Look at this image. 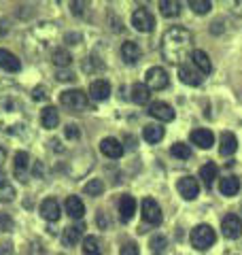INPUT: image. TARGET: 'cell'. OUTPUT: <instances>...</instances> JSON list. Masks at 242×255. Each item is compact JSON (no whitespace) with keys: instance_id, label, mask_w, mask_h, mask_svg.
<instances>
[{"instance_id":"cell-1","label":"cell","mask_w":242,"mask_h":255,"mask_svg":"<svg viewBox=\"0 0 242 255\" xmlns=\"http://www.w3.org/2000/svg\"><path fill=\"white\" fill-rule=\"evenodd\" d=\"M193 53V36L187 28L172 26L166 30L164 38H161V55L170 64H185V60Z\"/></svg>"},{"instance_id":"cell-2","label":"cell","mask_w":242,"mask_h":255,"mask_svg":"<svg viewBox=\"0 0 242 255\" xmlns=\"http://www.w3.org/2000/svg\"><path fill=\"white\" fill-rule=\"evenodd\" d=\"M28 124V113L23 102L13 96H0V130L2 132H17Z\"/></svg>"},{"instance_id":"cell-3","label":"cell","mask_w":242,"mask_h":255,"mask_svg":"<svg viewBox=\"0 0 242 255\" xmlns=\"http://www.w3.org/2000/svg\"><path fill=\"white\" fill-rule=\"evenodd\" d=\"M191 245L196 247L198 251H206L211 249V247L215 245L217 236H215V230L211 226H206V223H200V226H196L191 230V236H189Z\"/></svg>"},{"instance_id":"cell-4","label":"cell","mask_w":242,"mask_h":255,"mask_svg":"<svg viewBox=\"0 0 242 255\" xmlns=\"http://www.w3.org/2000/svg\"><path fill=\"white\" fill-rule=\"evenodd\" d=\"M60 102L70 111H85L87 105H90V96L83 90H66V92H62Z\"/></svg>"},{"instance_id":"cell-5","label":"cell","mask_w":242,"mask_h":255,"mask_svg":"<svg viewBox=\"0 0 242 255\" xmlns=\"http://www.w3.org/2000/svg\"><path fill=\"white\" fill-rule=\"evenodd\" d=\"M168 83H170V77L161 66H153L144 75V85L149 90H164V87H168Z\"/></svg>"},{"instance_id":"cell-6","label":"cell","mask_w":242,"mask_h":255,"mask_svg":"<svg viewBox=\"0 0 242 255\" xmlns=\"http://www.w3.org/2000/svg\"><path fill=\"white\" fill-rule=\"evenodd\" d=\"M140 213H142V219L149 223V226H159L164 215H161L159 204L153 200V198H144L142 204H140Z\"/></svg>"},{"instance_id":"cell-7","label":"cell","mask_w":242,"mask_h":255,"mask_svg":"<svg viewBox=\"0 0 242 255\" xmlns=\"http://www.w3.org/2000/svg\"><path fill=\"white\" fill-rule=\"evenodd\" d=\"M132 26L138 30V32H151L153 28H155V17L151 15L149 9H136L132 13Z\"/></svg>"},{"instance_id":"cell-8","label":"cell","mask_w":242,"mask_h":255,"mask_svg":"<svg viewBox=\"0 0 242 255\" xmlns=\"http://www.w3.org/2000/svg\"><path fill=\"white\" fill-rule=\"evenodd\" d=\"M179 79H181V83L191 85V87H198V85H202V81H204V77H202L200 70L196 66H189V64L179 66Z\"/></svg>"},{"instance_id":"cell-9","label":"cell","mask_w":242,"mask_h":255,"mask_svg":"<svg viewBox=\"0 0 242 255\" xmlns=\"http://www.w3.org/2000/svg\"><path fill=\"white\" fill-rule=\"evenodd\" d=\"M221 230H223V236L225 238H238L242 234V221L238 215H225L223 223H221Z\"/></svg>"},{"instance_id":"cell-10","label":"cell","mask_w":242,"mask_h":255,"mask_svg":"<svg viewBox=\"0 0 242 255\" xmlns=\"http://www.w3.org/2000/svg\"><path fill=\"white\" fill-rule=\"evenodd\" d=\"M189 140L193 145H198L200 149H211L215 145V134L208 130V128H198L189 134Z\"/></svg>"},{"instance_id":"cell-11","label":"cell","mask_w":242,"mask_h":255,"mask_svg":"<svg viewBox=\"0 0 242 255\" xmlns=\"http://www.w3.org/2000/svg\"><path fill=\"white\" fill-rule=\"evenodd\" d=\"M176 189H179V194L185 198V200H196V196L200 194V185H198V181L193 177L179 179V183H176Z\"/></svg>"},{"instance_id":"cell-12","label":"cell","mask_w":242,"mask_h":255,"mask_svg":"<svg viewBox=\"0 0 242 255\" xmlns=\"http://www.w3.org/2000/svg\"><path fill=\"white\" fill-rule=\"evenodd\" d=\"M40 217L47 221H58L62 217V206L55 198H47L40 202Z\"/></svg>"},{"instance_id":"cell-13","label":"cell","mask_w":242,"mask_h":255,"mask_svg":"<svg viewBox=\"0 0 242 255\" xmlns=\"http://www.w3.org/2000/svg\"><path fill=\"white\" fill-rule=\"evenodd\" d=\"M149 115L159 119V122H172L174 119V109L170 105H166V102L157 100V102H151L149 105Z\"/></svg>"},{"instance_id":"cell-14","label":"cell","mask_w":242,"mask_h":255,"mask_svg":"<svg viewBox=\"0 0 242 255\" xmlns=\"http://www.w3.org/2000/svg\"><path fill=\"white\" fill-rule=\"evenodd\" d=\"M100 151L111 159H119L121 155H123V145H121L117 138L107 136V138L100 140Z\"/></svg>"},{"instance_id":"cell-15","label":"cell","mask_w":242,"mask_h":255,"mask_svg":"<svg viewBox=\"0 0 242 255\" xmlns=\"http://www.w3.org/2000/svg\"><path fill=\"white\" fill-rule=\"evenodd\" d=\"M0 68L6 70V73H19L21 60L9 49H0Z\"/></svg>"},{"instance_id":"cell-16","label":"cell","mask_w":242,"mask_h":255,"mask_svg":"<svg viewBox=\"0 0 242 255\" xmlns=\"http://www.w3.org/2000/svg\"><path fill=\"white\" fill-rule=\"evenodd\" d=\"M87 96H92V100H96V102L107 100L111 96V83L104 81V79H96V81H92L90 94H87Z\"/></svg>"},{"instance_id":"cell-17","label":"cell","mask_w":242,"mask_h":255,"mask_svg":"<svg viewBox=\"0 0 242 255\" xmlns=\"http://www.w3.org/2000/svg\"><path fill=\"white\" fill-rule=\"evenodd\" d=\"M140 55H142V51H140L138 43L125 41L123 45H121V58H123L125 64H136V62L140 60Z\"/></svg>"},{"instance_id":"cell-18","label":"cell","mask_w":242,"mask_h":255,"mask_svg":"<svg viewBox=\"0 0 242 255\" xmlns=\"http://www.w3.org/2000/svg\"><path fill=\"white\" fill-rule=\"evenodd\" d=\"M64 209H66V213L72 219H81L85 215V204L79 196H68L66 202H64Z\"/></svg>"},{"instance_id":"cell-19","label":"cell","mask_w":242,"mask_h":255,"mask_svg":"<svg viewBox=\"0 0 242 255\" xmlns=\"http://www.w3.org/2000/svg\"><path fill=\"white\" fill-rule=\"evenodd\" d=\"M136 213V200L134 196H121L119 198V217L121 221H130Z\"/></svg>"},{"instance_id":"cell-20","label":"cell","mask_w":242,"mask_h":255,"mask_svg":"<svg viewBox=\"0 0 242 255\" xmlns=\"http://www.w3.org/2000/svg\"><path fill=\"white\" fill-rule=\"evenodd\" d=\"M191 60H193V66H196L202 75H208V73L213 70L211 58H208V53H206V51H202V49H193Z\"/></svg>"},{"instance_id":"cell-21","label":"cell","mask_w":242,"mask_h":255,"mask_svg":"<svg viewBox=\"0 0 242 255\" xmlns=\"http://www.w3.org/2000/svg\"><path fill=\"white\" fill-rule=\"evenodd\" d=\"M30 168V155L26 153V151H17L15 153V164H13V172L17 179H26V172Z\"/></svg>"},{"instance_id":"cell-22","label":"cell","mask_w":242,"mask_h":255,"mask_svg":"<svg viewBox=\"0 0 242 255\" xmlns=\"http://www.w3.org/2000/svg\"><path fill=\"white\" fill-rule=\"evenodd\" d=\"M83 223H77V226H68L66 230H64V234H62V243L66 245V247H75L79 241H81V236H83Z\"/></svg>"},{"instance_id":"cell-23","label":"cell","mask_w":242,"mask_h":255,"mask_svg":"<svg viewBox=\"0 0 242 255\" xmlns=\"http://www.w3.org/2000/svg\"><path fill=\"white\" fill-rule=\"evenodd\" d=\"M40 124H43V128H47V130L58 128V124H60L58 109H55V107H45L43 111H40Z\"/></svg>"},{"instance_id":"cell-24","label":"cell","mask_w":242,"mask_h":255,"mask_svg":"<svg viewBox=\"0 0 242 255\" xmlns=\"http://www.w3.org/2000/svg\"><path fill=\"white\" fill-rule=\"evenodd\" d=\"M236 149H238V140L236 136H234L232 132H223L221 134V145H219V151H221V155H234L236 153Z\"/></svg>"},{"instance_id":"cell-25","label":"cell","mask_w":242,"mask_h":255,"mask_svg":"<svg viewBox=\"0 0 242 255\" xmlns=\"http://www.w3.org/2000/svg\"><path fill=\"white\" fill-rule=\"evenodd\" d=\"M142 138L147 140V142H151V145H155V142H159L161 138H164V128H161L159 124H149V126H144Z\"/></svg>"},{"instance_id":"cell-26","label":"cell","mask_w":242,"mask_h":255,"mask_svg":"<svg viewBox=\"0 0 242 255\" xmlns=\"http://www.w3.org/2000/svg\"><path fill=\"white\" fill-rule=\"evenodd\" d=\"M149 98H151V90L144 83L132 85V102H136V105H147Z\"/></svg>"},{"instance_id":"cell-27","label":"cell","mask_w":242,"mask_h":255,"mask_svg":"<svg viewBox=\"0 0 242 255\" xmlns=\"http://www.w3.org/2000/svg\"><path fill=\"white\" fill-rule=\"evenodd\" d=\"M217 172H219V168H217V164H213V162H206L200 168V179L204 181L206 187H213V183L217 179Z\"/></svg>"},{"instance_id":"cell-28","label":"cell","mask_w":242,"mask_h":255,"mask_svg":"<svg viewBox=\"0 0 242 255\" xmlns=\"http://www.w3.org/2000/svg\"><path fill=\"white\" fill-rule=\"evenodd\" d=\"M219 189L223 196H236L240 191V179L238 177H225L219 183Z\"/></svg>"},{"instance_id":"cell-29","label":"cell","mask_w":242,"mask_h":255,"mask_svg":"<svg viewBox=\"0 0 242 255\" xmlns=\"http://www.w3.org/2000/svg\"><path fill=\"white\" fill-rule=\"evenodd\" d=\"M83 255H102V243L98 241V236L83 238Z\"/></svg>"},{"instance_id":"cell-30","label":"cell","mask_w":242,"mask_h":255,"mask_svg":"<svg viewBox=\"0 0 242 255\" xmlns=\"http://www.w3.org/2000/svg\"><path fill=\"white\" fill-rule=\"evenodd\" d=\"M159 11L164 17H176V15H181V2H176V0H161Z\"/></svg>"},{"instance_id":"cell-31","label":"cell","mask_w":242,"mask_h":255,"mask_svg":"<svg viewBox=\"0 0 242 255\" xmlns=\"http://www.w3.org/2000/svg\"><path fill=\"white\" fill-rule=\"evenodd\" d=\"M15 198V187L4 177H0V202H11Z\"/></svg>"},{"instance_id":"cell-32","label":"cell","mask_w":242,"mask_h":255,"mask_svg":"<svg viewBox=\"0 0 242 255\" xmlns=\"http://www.w3.org/2000/svg\"><path fill=\"white\" fill-rule=\"evenodd\" d=\"M51 58H53V64L58 68H66V66H70V62H72V55L66 49H55Z\"/></svg>"},{"instance_id":"cell-33","label":"cell","mask_w":242,"mask_h":255,"mask_svg":"<svg viewBox=\"0 0 242 255\" xmlns=\"http://www.w3.org/2000/svg\"><path fill=\"white\" fill-rule=\"evenodd\" d=\"M170 153L174 157H179V159H189L191 149H189V145H185V142H174V145L170 147Z\"/></svg>"},{"instance_id":"cell-34","label":"cell","mask_w":242,"mask_h":255,"mask_svg":"<svg viewBox=\"0 0 242 255\" xmlns=\"http://www.w3.org/2000/svg\"><path fill=\"white\" fill-rule=\"evenodd\" d=\"M189 6H191V11L198 15H206L213 9V4L208 2V0H189Z\"/></svg>"},{"instance_id":"cell-35","label":"cell","mask_w":242,"mask_h":255,"mask_svg":"<svg viewBox=\"0 0 242 255\" xmlns=\"http://www.w3.org/2000/svg\"><path fill=\"white\" fill-rule=\"evenodd\" d=\"M83 191H85L87 196H100L102 191H104V183H102L100 179H92V181L83 187Z\"/></svg>"},{"instance_id":"cell-36","label":"cell","mask_w":242,"mask_h":255,"mask_svg":"<svg viewBox=\"0 0 242 255\" xmlns=\"http://www.w3.org/2000/svg\"><path fill=\"white\" fill-rule=\"evenodd\" d=\"M11 228H13V219L6 213H0V230H2V232H9Z\"/></svg>"},{"instance_id":"cell-37","label":"cell","mask_w":242,"mask_h":255,"mask_svg":"<svg viewBox=\"0 0 242 255\" xmlns=\"http://www.w3.org/2000/svg\"><path fill=\"white\" fill-rule=\"evenodd\" d=\"M121 255H140V251L136 247V243H125L121 247Z\"/></svg>"},{"instance_id":"cell-38","label":"cell","mask_w":242,"mask_h":255,"mask_svg":"<svg viewBox=\"0 0 242 255\" xmlns=\"http://www.w3.org/2000/svg\"><path fill=\"white\" fill-rule=\"evenodd\" d=\"M66 136H68V138H79V136H81V130H79V126H75V124L66 126Z\"/></svg>"},{"instance_id":"cell-39","label":"cell","mask_w":242,"mask_h":255,"mask_svg":"<svg viewBox=\"0 0 242 255\" xmlns=\"http://www.w3.org/2000/svg\"><path fill=\"white\" fill-rule=\"evenodd\" d=\"M34 100H47L49 98V94H47V87H34Z\"/></svg>"},{"instance_id":"cell-40","label":"cell","mask_w":242,"mask_h":255,"mask_svg":"<svg viewBox=\"0 0 242 255\" xmlns=\"http://www.w3.org/2000/svg\"><path fill=\"white\" fill-rule=\"evenodd\" d=\"M151 247H153V249H155V251L164 249V247H166V238H164V236H155V238H153V241H151Z\"/></svg>"},{"instance_id":"cell-41","label":"cell","mask_w":242,"mask_h":255,"mask_svg":"<svg viewBox=\"0 0 242 255\" xmlns=\"http://www.w3.org/2000/svg\"><path fill=\"white\" fill-rule=\"evenodd\" d=\"M58 79H60V81H72V79H75V75L68 73V70H60V73H58Z\"/></svg>"},{"instance_id":"cell-42","label":"cell","mask_w":242,"mask_h":255,"mask_svg":"<svg viewBox=\"0 0 242 255\" xmlns=\"http://www.w3.org/2000/svg\"><path fill=\"white\" fill-rule=\"evenodd\" d=\"M4 159H6V151H4V147L0 145V166L4 164Z\"/></svg>"}]
</instances>
